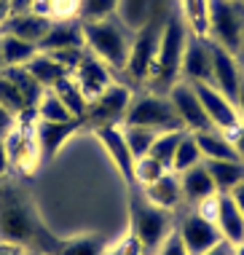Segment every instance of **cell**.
Listing matches in <instances>:
<instances>
[{"instance_id": "d4e9b609", "label": "cell", "mask_w": 244, "mask_h": 255, "mask_svg": "<svg viewBox=\"0 0 244 255\" xmlns=\"http://www.w3.org/2000/svg\"><path fill=\"white\" fill-rule=\"evenodd\" d=\"M199 142V150L204 161H236V150L220 129H204V132L193 134Z\"/></svg>"}, {"instance_id": "8d00e7d4", "label": "cell", "mask_w": 244, "mask_h": 255, "mask_svg": "<svg viewBox=\"0 0 244 255\" xmlns=\"http://www.w3.org/2000/svg\"><path fill=\"white\" fill-rule=\"evenodd\" d=\"M118 0H81V19H108L116 16Z\"/></svg>"}, {"instance_id": "9c48e42d", "label": "cell", "mask_w": 244, "mask_h": 255, "mask_svg": "<svg viewBox=\"0 0 244 255\" xmlns=\"http://www.w3.org/2000/svg\"><path fill=\"white\" fill-rule=\"evenodd\" d=\"M180 13V0H118L116 16L131 32L142 30L145 24L166 22Z\"/></svg>"}, {"instance_id": "ffe728a7", "label": "cell", "mask_w": 244, "mask_h": 255, "mask_svg": "<svg viewBox=\"0 0 244 255\" xmlns=\"http://www.w3.org/2000/svg\"><path fill=\"white\" fill-rule=\"evenodd\" d=\"M83 24L81 19H54L43 40L38 43V51H62V49H83Z\"/></svg>"}, {"instance_id": "bcb514c9", "label": "cell", "mask_w": 244, "mask_h": 255, "mask_svg": "<svg viewBox=\"0 0 244 255\" xmlns=\"http://www.w3.org/2000/svg\"><path fill=\"white\" fill-rule=\"evenodd\" d=\"M8 169H11V164H8V153H5V145H3V140H0V177L8 175Z\"/></svg>"}, {"instance_id": "7bdbcfd3", "label": "cell", "mask_w": 244, "mask_h": 255, "mask_svg": "<svg viewBox=\"0 0 244 255\" xmlns=\"http://www.w3.org/2000/svg\"><path fill=\"white\" fill-rule=\"evenodd\" d=\"M32 3H35V0H11V13H24V11H32Z\"/></svg>"}, {"instance_id": "f5cc1de1", "label": "cell", "mask_w": 244, "mask_h": 255, "mask_svg": "<svg viewBox=\"0 0 244 255\" xmlns=\"http://www.w3.org/2000/svg\"><path fill=\"white\" fill-rule=\"evenodd\" d=\"M5 70V62H3V51H0V73Z\"/></svg>"}, {"instance_id": "d590c367", "label": "cell", "mask_w": 244, "mask_h": 255, "mask_svg": "<svg viewBox=\"0 0 244 255\" xmlns=\"http://www.w3.org/2000/svg\"><path fill=\"white\" fill-rule=\"evenodd\" d=\"M164 172H169V169H164L153 156H142V158H137V161H134V183L145 188V185H150L153 180H158Z\"/></svg>"}, {"instance_id": "83f0119b", "label": "cell", "mask_w": 244, "mask_h": 255, "mask_svg": "<svg viewBox=\"0 0 244 255\" xmlns=\"http://www.w3.org/2000/svg\"><path fill=\"white\" fill-rule=\"evenodd\" d=\"M24 67H27V73H30L43 89H51V86L62 78V75H67L65 67H62L59 62L54 59L51 54H46V51H38Z\"/></svg>"}, {"instance_id": "ab89813d", "label": "cell", "mask_w": 244, "mask_h": 255, "mask_svg": "<svg viewBox=\"0 0 244 255\" xmlns=\"http://www.w3.org/2000/svg\"><path fill=\"white\" fill-rule=\"evenodd\" d=\"M231 140V145L236 150V158L244 164V124H239V127H234V129H228V132H223Z\"/></svg>"}, {"instance_id": "b9f144b4", "label": "cell", "mask_w": 244, "mask_h": 255, "mask_svg": "<svg viewBox=\"0 0 244 255\" xmlns=\"http://www.w3.org/2000/svg\"><path fill=\"white\" fill-rule=\"evenodd\" d=\"M13 127H16V116H13L8 108L0 105V140H5V134H8Z\"/></svg>"}, {"instance_id": "db71d44e", "label": "cell", "mask_w": 244, "mask_h": 255, "mask_svg": "<svg viewBox=\"0 0 244 255\" xmlns=\"http://www.w3.org/2000/svg\"><path fill=\"white\" fill-rule=\"evenodd\" d=\"M105 255H116V253H113V250H108V253H105Z\"/></svg>"}, {"instance_id": "7c38bea8", "label": "cell", "mask_w": 244, "mask_h": 255, "mask_svg": "<svg viewBox=\"0 0 244 255\" xmlns=\"http://www.w3.org/2000/svg\"><path fill=\"white\" fill-rule=\"evenodd\" d=\"M177 234L183 239L188 255H204L207 250H212L215 245L223 242V234L218 229V223L201 218L199 212H188V215L180 220Z\"/></svg>"}, {"instance_id": "ee69618b", "label": "cell", "mask_w": 244, "mask_h": 255, "mask_svg": "<svg viewBox=\"0 0 244 255\" xmlns=\"http://www.w3.org/2000/svg\"><path fill=\"white\" fill-rule=\"evenodd\" d=\"M204 255H234V247H231V245H228V242H226V239H223V242H220V245H215V247H212V250H207Z\"/></svg>"}, {"instance_id": "7a4b0ae2", "label": "cell", "mask_w": 244, "mask_h": 255, "mask_svg": "<svg viewBox=\"0 0 244 255\" xmlns=\"http://www.w3.org/2000/svg\"><path fill=\"white\" fill-rule=\"evenodd\" d=\"M83 24V40L86 51H92L97 59H102L113 73L126 70L129 51H131V38L134 32L118 22V16L108 19H81Z\"/></svg>"}, {"instance_id": "e575fe53", "label": "cell", "mask_w": 244, "mask_h": 255, "mask_svg": "<svg viewBox=\"0 0 244 255\" xmlns=\"http://www.w3.org/2000/svg\"><path fill=\"white\" fill-rule=\"evenodd\" d=\"M123 137H126V145L137 161V158L150 153V145L156 142L158 132L156 129H145V127H123Z\"/></svg>"}, {"instance_id": "9a60e30c", "label": "cell", "mask_w": 244, "mask_h": 255, "mask_svg": "<svg viewBox=\"0 0 244 255\" xmlns=\"http://www.w3.org/2000/svg\"><path fill=\"white\" fill-rule=\"evenodd\" d=\"M242 84H244V73L239 57L226 51L223 46L212 43V86L226 94L231 102H236Z\"/></svg>"}, {"instance_id": "74e56055", "label": "cell", "mask_w": 244, "mask_h": 255, "mask_svg": "<svg viewBox=\"0 0 244 255\" xmlns=\"http://www.w3.org/2000/svg\"><path fill=\"white\" fill-rule=\"evenodd\" d=\"M81 0H51V19H78Z\"/></svg>"}, {"instance_id": "8992f818", "label": "cell", "mask_w": 244, "mask_h": 255, "mask_svg": "<svg viewBox=\"0 0 244 255\" xmlns=\"http://www.w3.org/2000/svg\"><path fill=\"white\" fill-rule=\"evenodd\" d=\"M43 86L27 73V67H5L0 73V105L8 108L13 116L38 108Z\"/></svg>"}, {"instance_id": "4fadbf2b", "label": "cell", "mask_w": 244, "mask_h": 255, "mask_svg": "<svg viewBox=\"0 0 244 255\" xmlns=\"http://www.w3.org/2000/svg\"><path fill=\"white\" fill-rule=\"evenodd\" d=\"M180 81L188 84H212V40L201 35H188Z\"/></svg>"}, {"instance_id": "52a82bcc", "label": "cell", "mask_w": 244, "mask_h": 255, "mask_svg": "<svg viewBox=\"0 0 244 255\" xmlns=\"http://www.w3.org/2000/svg\"><path fill=\"white\" fill-rule=\"evenodd\" d=\"M131 223H134V234H131V237L139 242L145 255L156 253L164 239L174 231L172 229V212L150 204L148 199H145V202H134V220H131Z\"/></svg>"}, {"instance_id": "d6a6232c", "label": "cell", "mask_w": 244, "mask_h": 255, "mask_svg": "<svg viewBox=\"0 0 244 255\" xmlns=\"http://www.w3.org/2000/svg\"><path fill=\"white\" fill-rule=\"evenodd\" d=\"M183 134H185V129H174V132H158V137H156V142L150 145V153H148V156H153L164 169L172 172L174 150H177L180 140H183Z\"/></svg>"}, {"instance_id": "836d02e7", "label": "cell", "mask_w": 244, "mask_h": 255, "mask_svg": "<svg viewBox=\"0 0 244 255\" xmlns=\"http://www.w3.org/2000/svg\"><path fill=\"white\" fill-rule=\"evenodd\" d=\"M35 110H38V119L40 121H73V113L65 108V102H62L51 89H43V94H40L38 108H35Z\"/></svg>"}, {"instance_id": "e0dca14e", "label": "cell", "mask_w": 244, "mask_h": 255, "mask_svg": "<svg viewBox=\"0 0 244 255\" xmlns=\"http://www.w3.org/2000/svg\"><path fill=\"white\" fill-rule=\"evenodd\" d=\"M70 75L75 78V84L81 86L83 97H86L89 102L100 97L110 84H116V81H113V70H110L102 59H97L92 51L83 54V59L78 62V67H75Z\"/></svg>"}, {"instance_id": "5b68a950", "label": "cell", "mask_w": 244, "mask_h": 255, "mask_svg": "<svg viewBox=\"0 0 244 255\" xmlns=\"http://www.w3.org/2000/svg\"><path fill=\"white\" fill-rule=\"evenodd\" d=\"M123 127H145V129H156V132H174V129H183V124H180L166 94L145 92L139 97H131Z\"/></svg>"}, {"instance_id": "6da1fadb", "label": "cell", "mask_w": 244, "mask_h": 255, "mask_svg": "<svg viewBox=\"0 0 244 255\" xmlns=\"http://www.w3.org/2000/svg\"><path fill=\"white\" fill-rule=\"evenodd\" d=\"M0 242L51 255L59 239L43 226L27 191L11 177H0Z\"/></svg>"}, {"instance_id": "603a6c76", "label": "cell", "mask_w": 244, "mask_h": 255, "mask_svg": "<svg viewBox=\"0 0 244 255\" xmlns=\"http://www.w3.org/2000/svg\"><path fill=\"white\" fill-rule=\"evenodd\" d=\"M177 177H180L183 199H185V202H191V204H199V202H204V199L218 194V188H215V183H212V175L207 172L204 161H201L199 167H191V169L180 172Z\"/></svg>"}, {"instance_id": "7402d4cb", "label": "cell", "mask_w": 244, "mask_h": 255, "mask_svg": "<svg viewBox=\"0 0 244 255\" xmlns=\"http://www.w3.org/2000/svg\"><path fill=\"white\" fill-rule=\"evenodd\" d=\"M218 229L231 247L244 242V215L231 199V194H218Z\"/></svg>"}, {"instance_id": "816d5d0a", "label": "cell", "mask_w": 244, "mask_h": 255, "mask_svg": "<svg viewBox=\"0 0 244 255\" xmlns=\"http://www.w3.org/2000/svg\"><path fill=\"white\" fill-rule=\"evenodd\" d=\"M239 62L244 65V40H242V51H239Z\"/></svg>"}, {"instance_id": "681fc988", "label": "cell", "mask_w": 244, "mask_h": 255, "mask_svg": "<svg viewBox=\"0 0 244 255\" xmlns=\"http://www.w3.org/2000/svg\"><path fill=\"white\" fill-rule=\"evenodd\" d=\"M236 110H239V119H242V124H244V84H242V89H239V97H236Z\"/></svg>"}, {"instance_id": "8fae6325", "label": "cell", "mask_w": 244, "mask_h": 255, "mask_svg": "<svg viewBox=\"0 0 244 255\" xmlns=\"http://www.w3.org/2000/svg\"><path fill=\"white\" fill-rule=\"evenodd\" d=\"M131 105V89L126 84H110L97 100L89 102L86 119L94 124V127H102V124H118L126 119V110Z\"/></svg>"}, {"instance_id": "f1b7e54d", "label": "cell", "mask_w": 244, "mask_h": 255, "mask_svg": "<svg viewBox=\"0 0 244 255\" xmlns=\"http://www.w3.org/2000/svg\"><path fill=\"white\" fill-rule=\"evenodd\" d=\"M0 51H3L5 67H22L38 54V46L16 35H8V32H0Z\"/></svg>"}, {"instance_id": "4dcf8cb0", "label": "cell", "mask_w": 244, "mask_h": 255, "mask_svg": "<svg viewBox=\"0 0 244 255\" xmlns=\"http://www.w3.org/2000/svg\"><path fill=\"white\" fill-rule=\"evenodd\" d=\"M105 253H108V242H105L102 234H89V237H75L59 242L51 255H105Z\"/></svg>"}, {"instance_id": "4316f807", "label": "cell", "mask_w": 244, "mask_h": 255, "mask_svg": "<svg viewBox=\"0 0 244 255\" xmlns=\"http://www.w3.org/2000/svg\"><path fill=\"white\" fill-rule=\"evenodd\" d=\"M51 92L57 94V97L65 102V108L73 113V119H86V110H89V100L83 97L81 86L75 84L73 75H62V78L57 81V84L51 86Z\"/></svg>"}, {"instance_id": "9f6ffc18", "label": "cell", "mask_w": 244, "mask_h": 255, "mask_svg": "<svg viewBox=\"0 0 244 255\" xmlns=\"http://www.w3.org/2000/svg\"><path fill=\"white\" fill-rule=\"evenodd\" d=\"M35 255H40V253H35Z\"/></svg>"}, {"instance_id": "f6af8a7d", "label": "cell", "mask_w": 244, "mask_h": 255, "mask_svg": "<svg viewBox=\"0 0 244 255\" xmlns=\"http://www.w3.org/2000/svg\"><path fill=\"white\" fill-rule=\"evenodd\" d=\"M231 199L236 202V207H239V210H242V215H244V180H242V183H239V185H236V188L231 191Z\"/></svg>"}, {"instance_id": "277c9868", "label": "cell", "mask_w": 244, "mask_h": 255, "mask_svg": "<svg viewBox=\"0 0 244 255\" xmlns=\"http://www.w3.org/2000/svg\"><path fill=\"white\" fill-rule=\"evenodd\" d=\"M207 38L239 57L244 40V3L236 0H209Z\"/></svg>"}, {"instance_id": "7dc6e473", "label": "cell", "mask_w": 244, "mask_h": 255, "mask_svg": "<svg viewBox=\"0 0 244 255\" xmlns=\"http://www.w3.org/2000/svg\"><path fill=\"white\" fill-rule=\"evenodd\" d=\"M8 16H11V0H0V27Z\"/></svg>"}, {"instance_id": "60d3db41", "label": "cell", "mask_w": 244, "mask_h": 255, "mask_svg": "<svg viewBox=\"0 0 244 255\" xmlns=\"http://www.w3.org/2000/svg\"><path fill=\"white\" fill-rule=\"evenodd\" d=\"M196 212L201 218H207V220H218V194L215 196H209V199H204V202H199L196 204Z\"/></svg>"}, {"instance_id": "3957f363", "label": "cell", "mask_w": 244, "mask_h": 255, "mask_svg": "<svg viewBox=\"0 0 244 255\" xmlns=\"http://www.w3.org/2000/svg\"><path fill=\"white\" fill-rule=\"evenodd\" d=\"M188 35L191 32H188V27H185L180 13L166 19L164 32H161V43H158V57H156V65L150 70V78H148V86L156 94H166L180 81V67H183Z\"/></svg>"}, {"instance_id": "c3c4849f", "label": "cell", "mask_w": 244, "mask_h": 255, "mask_svg": "<svg viewBox=\"0 0 244 255\" xmlns=\"http://www.w3.org/2000/svg\"><path fill=\"white\" fill-rule=\"evenodd\" d=\"M0 255H24L22 247H13V245H3L0 242Z\"/></svg>"}, {"instance_id": "f907efd6", "label": "cell", "mask_w": 244, "mask_h": 255, "mask_svg": "<svg viewBox=\"0 0 244 255\" xmlns=\"http://www.w3.org/2000/svg\"><path fill=\"white\" fill-rule=\"evenodd\" d=\"M234 255H244V242H242V245H236V247H234Z\"/></svg>"}, {"instance_id": "1f68e13d", "label": "cell", "mask_w": 244, "mask_h": 255, "mask_svg": "<svg viewBox=\"0 0 244 255\" xmlns=\"http://www.w3.org/2000/svg\"><path fill=\"white\" fill-rule=\"evenodd\" d=\"M201 161H204V156H201V150H199L196 137H193V132H185L183 140H180V145H177V150H174L172 172H174V175H180V172H185L191 167H199Z\"/></svg>"}, {"instance_id": "cb8c5ba5", "label": "cell", "mask_w": 244, "mask_h": 255, "mask_svg": "<svg viewBox=\"0 0 244 255\" xmlns=\"http://www.w3.org/2000/svg\"><path fill=\"white\" fill-rule=\"evenodd\" d=\"M145 199H148L150 204L161 207V210L172 212L177 210L180 202H183V191H180V177L174 175V172H164L158 180H153L150 185H145L142 188Z\"/></svg>"}, {"instance_id": "11a10c76", "label": "cell", "mask_w": 244, "mask_h": 255, "mask_svg": "<svg viewBox=\"0 0 244 255\" xmlns=\"http://www.w3.org/2000/svg\"><path fill=\"white\" fill-rule=\"evenodd\" d=\"M236 3H244V0H236Z\"/></svg>"}, {"instance_id": "5bb4252c", "label": "cell", "mask_w": 244, "mask_h": 255, "mask_svg": "<svg viewBox=\"0 0 244 255\" xmlns=\"http://www.w3.org/2000/svg\"><path fill=\"white\" fill-rule=\"evenodd\" d=\"M196 89L201 105H204V113L212 129H220V132H228V129L239 127L242 119H239V110H236V102H231L223 92H218L212 84H193Z\"/></svg>"}, {"instance_id": "ac0fdd59", "label": "cell", "mask_w": 244, "mask_h": 255, "mask_svg": "<svg viewBox=\"0 0 244 255\" xmlns=\"http://www.w3.org/2000/svg\"><path fill=\"white\" fill-rule=\"evenodd\" d=\"M81 121L73 119V121H40L32 127V134H35V142H38V150H40V161H48L54 158L62 150V145L78 132Z\"/></svg>"}, {"instance_id": "30bf717a", "label": "cell", "mask_w": 244, "mask_h": 255, "mask_svg": "<svg viewBox=\"0 0 244 255\" xmlns=\"http://www.w3.org/2000/svg\"><path fill=\"white\" fill-rule=\"evenodd\" d=\"M166 97H169L174 113H177L180 124H183L185 132H204V129H212V124H209L207 113H204V105H201L196 89L193 84H188V81H177L169 92H166Z\"/></svg>"}, {"instance_id": "f546056e", "label": "cell", "mask_w": 244, "mask_h": 255, "mask_svg": "<svg viewBox=\"0 0 244 255\" xmlns=\"http://www.w3.org/2000/svg\"><path fill=\"white\" fill-rule=\"evenodd\" d=\"M180 16L191 35L207 38L209 27V0H180Z\"/></svg>"}, {"instance_id": "484cf974", "label": "cell", "mask_w": 244, "mask_h": 255, "mask_svg": "<svg viewBox=\"0 0 244 255\" xmlns=\"http://www.w3.org/2000/svg\"><path fill=\"white\" fill-rule=\"evenodd\" d=\"M207 172L212 175V183L218 194H231V191L244 180V164L236 161H204Z\"/></svg>"}, {"instance_id": "d6986e66", "label": "cell", "mask_w": 244, "mask_h": 255, "mask_svg": "<svg viewBox=\"0 0 244 255\" xmlns=\"http://www.w3.org/2000/svg\"><path fill=\"white\" fill-rule=\"evenodd\" d=\"M3 145H5V153H8V164L22 172H30L40 161V150H38V142H35L32 127H19L16 124L5 134Z\"/></svg>"}, {"instance_id": "2e32d148", "label": "cell", "mask_w": 244, "mask_h": 255, "mask_svg": "<svg viewBox=\"0 0 244 255\" xmlns=\"http://www.w3.org/2000/svg\"><path fill=\"white\" fill-rule=\"evenodd\" d=\"M94 137L102 142L108 156L113 158L116 169L121 172L123 180L129 185H134V156H131V150L126 145L123 127H118V124H102V127H94Z\"/></svg>"}, {"instance_id": "44dd1931", "label": "cell", "mask_w": 244, "mask_h": 255, "mask_svg": "<svg viewBox=\"0 0 244 255\" xmlns=\"http://www.w3.org/2000/svg\"><path fill=\"white\" fill-rule=\"evenodd\" d=\"M51 22H54V19L40 16V13H32V11L11 13V16L3 22V27H0V32H8V35H16V38L27 40V43H35V46H38L40 40H43V35L48 32Z\"/></svg>"}, {"instance_id": "f35d334b", "label": "cell", "mask_w": 244, "mask_h": 255, "mask_svg": "<svg viewBox=\"0 0 244 255\" xmlns=\"http://www.w3.org/2000/svg\"><path fill=\"white\" fill-rule=\"evenodd\" d=\"M156 255H188V250H185L183 239H180V234L172 231L169 237H166L164 242H161V247L156 250Z\"/></svg>"}, {"instance_id": "ba28073f", "label": "cell", "mask_w": 244, "mask_h": 255, "mask_svg": "<svg viewBox=\"0 0 244 255\" xmlns=\"http://www.w3.org/2000/svg\"><path fill=\"white\" fill-rule=\"evenodd\" d=\"M166 22H153L145 24L142 30L134 32L131 38V51H129V62H126V73L134 84H148L150 70L156 65L158 57V43H161V32H164Z\"/></svg>"}]
</instances>
